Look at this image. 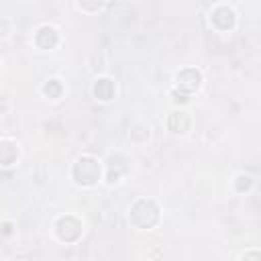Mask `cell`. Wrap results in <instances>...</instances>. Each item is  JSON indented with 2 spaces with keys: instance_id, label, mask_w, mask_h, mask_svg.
<instances>
[{
  "instance_id": "1",
  "label": "cell",
  "mask_w": 261,
  "mask_h": 261,
  "mask_svg": "<svg viewBox=\"0 0 261 261\" xmlns=\"http://www.w3.org/2000/svg\"><path fill=\"white\" fill-rule=\"evenodd\" d=\"M130 224L137 228H153L159 222V206L153 200L141 198L130 206Z\"/></svg>"
},
{
  "instance_id": "2",
  "label": "cell",
  "mask_w": 261,
  "mask_h": 261,
  "mask_svg": "<svg viewBox=\"0 0 261 261\" xmlns=\"http://www.w3.org/2000/svg\"><path fill=\"white\" fill-rule=\"evenodd\" d=\"M73 179L82 186H94L98 179H100V173H102V167L98 163V159L90 157V155H82L75 163H73Z\"/></svg>"
},
{
  "instance_id": "3",
  "label": "cell",
  "mask_w": 261,
  "mask_h": 261,
  "mask_svg": "<svg viewBox=\"0 0 261 261\" xmlns=\"http://www.w3.org/2000/svg\"><path fill=\"white\" fill-rule=\"evenodd\" d=\"M55 230H57V237L65 243H73L80 239L82 234V222L75 218V216H61L55 224Z\"/></svg>"
},
{
  "instance_id": "4",
  "label": "cell",
  "mask_w": 261,
  "mask_h": 261,
  "mask_svg": "<svg viewBox=\"0 0 261 261\" xmlns=\"http://www.w3.org/2000/svg\"><path fill=\"white\" fill-rule=\"evenodd\" d=\"M175 82H177L179 92L192 94V92H196V90L200 88V84H202V73H200L198 69H194V67H186V69H181V71L175 75Z\"/></svg>"
},
{
  "instance_id": "5",
  "label": "cell",
  "mask_w": 261,
  "mask_h": 261,
  "mask_svg": "<svg viewBox=\"0 0 261 261\" xmlns=\"http://www.w3.org/2000/svg\"><path fill=\"white\" fill-rule=\"evenodd\" d=\"M210 20H212V24H214L216 29L228 31V29L234 27V20H237V18H234V12H232L228 6H218V8L212 10Z\"/></svg>"
},
{
  "instance_id": "6",
  "label": "cell",
  "mask_w": 261,
  "mask_h": 261,
  "mask_svg": "<svg viewBox=\"0 0 261 261\" xmlns=\"http://www.w3.org/2000/svg\"><path fill=\"white\" fill-rule=\"evenodd\" d=\"M167 126H169V130L175 133V135H184V133H188V130H190V114L184 112V110H175V112H171L169 118H167Z\"/></svg>"
},
{
  "instance_id": "7",
  "label": "cell",
  "mask_w": 261,
  "mask_h": 261,
  "mask_svg": "<svg viewBox=\"0 0 261 261\" xmlns=\"http://www.w3.org/2000/svg\"><path fill=\"white\" fill-rule=\"evenodd\" d=\"M59 37H57V31L53 27H41L35 35V43L41 47V49H53L57 45Z\"/></svg>"
},
{
  "instance_id": "8",
  "label": "cell",
  "mask_w": 261,
  "mask_h": 261,
  "mask_svg": "<svg viewBox=\"0 0 261 261\" xmlns=\"http://www.w3.org/2000/svg\"><path fill=\"white\" fill-rule=\"evenodd\" d=\"M94 96L102 102H108L112 100L114 96V84L108 80V77H100L96 84H94Z\"/></svg>"
},
{
  "instance_id": "9",
  "label": "cell",
  "mask_w": 261,
  "mask_h": 261,
  "mask_svg": "<svg viewBox=\"0 0 261 261\" xmlns=\"http://www.w3.org/2000/svg\"><path fill=\"white\" fill-rule=\"evenodd\" d=\"M16 155H18V151H16V147H14L12 143L4 141V143L0 145V163H2L4 167L12 165V163L16 161Z\"/></svg>"
},
{
  "instance_id": "10",
  "label": "cell",
  "mask_w": 261,
  "mask_h": 261,
  "mask_svg": "<svg viewBox=\"0 0 261 261\" xmlns=\"http://www.w3.org/2000/svg\"><path fill=\"white\" fill-rule=\"evenodd\" d=\"M43 92H45L47 98H59L61 92H63V86H61L59 80H49V82L43 86Z\"/></svg>"
},
{
  "instance_id": "11",
  "label": "cell",
  "mask_w": 261,
  "mask_h": 261,
  "mask_svg": "<svg viewBox=\"0 0 261 261\" xmlns=\"http://www.w3.org/2000/svg\"><path fill=\"white\" fill-rule=\"evenodd\" d=\"M251 186H253L251 175H247V173L237 175V179H234V188H237V192H247V190H251Z\"/></svg>"
},
{
  "instance_id": "12",
  "label": "cell",
  "mask_w": 261,
  "mask_h": 261,
  "mask_svg": "<svg viewBox=\"0 0 261 261\" xmlns=\"http://www.w3.org/2000/svg\"><path fill=\"white\" fill-rule=\"evenodd\" d=\"M102 4H104V0H80V6H82L84 10H90V12L98 10Z\"/></svg>"
},
{
  "instance_id": "13",
  "label": "cell",
  "mask_w": 261,
  "mask_h": 261,
  "mask_svg": "<svg viewBox=\"0 0 261 261\" xmlns=\"http://www.w3.org/2000/svg\"><path fill=\"white\" fill-rule=\"evenodd\" d=\"M190 98H188V94H184V92H173V102H181V104H186Z\"/></svg>"
},
{
  "instance_id": "14",
  "label": "cell",
  "mask_w": 261,
  "mask_h": 261,
  "mask_svg": "<svg viewBox=\"0 0 261 261\" xmlns=\"http://www.w3.org/2000/svg\"><path fill=\"white\" fill-rule=\"evenodd\" d=\"M245 259H261V253H245Z\"/></svg>"
},
{
  "instance_id": "15",
  "label": "cell",
  "mask_w": 261,
  "mask_h": 261,
  "mask_svg": "<svg viewBox=\"0 0 261 261\" xmlns=\"http://www.w3.org/2000/svg\"><path fill=\"white\" fill-rule=\"evenodd\" d=\"M2 232H4V234H10V232H12V226H10V222H4V226H2Z\"/></svg>"
}]
</instances>
